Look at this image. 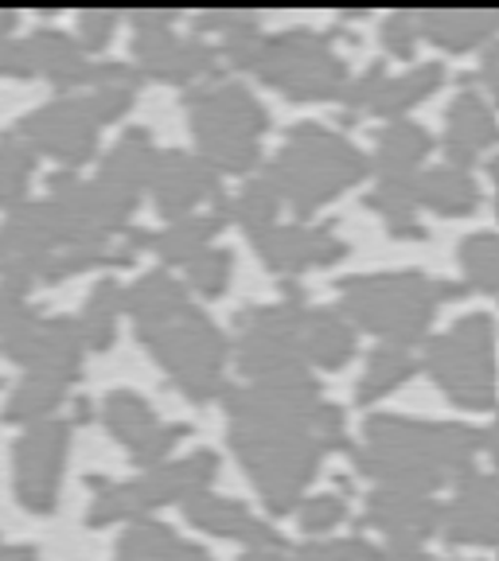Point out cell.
I'll use <instances>...</instances> for the list:
<instances>
[{
    "label": "cell",
    "mask_w": 499,
    "mask_h": 561,
    "mask_svg": "<svg viewBox=\"0 0 499 561\" xmlns=\"http://www.w3.org/2000/svg\"><path fill=\"white\" fill-rule=\"evenodd\" d=\"M449 542H476L499 546V472L480 476L473 472L465 483H456V500L445 507L441 518Z\"/></svg>",
    "instance_id": "e0dca14e"
},
{
    "label": "cell",
    "mask_w": 499,
    "mask_h": 561,
    "mask_svg": "<svg viewBox=\"0 0 499 561\" xmlns=\"http://www.w3.org/2000/svg\"><path fill=\"white\" fill-rule=\"evenodd\" d=\"M254 75L293 102H320L340 98L348 87V67L336 55L328 35H316L308 27H290L281 35H265L258 47Z\"/></svg>",
    "instance_id": "9c48e42d"
},
{
    "label": "cell",
    "mask_w": 499,
    "mask_h": 561,
    "mask_svg": "<svg viewBox=\"0 0 499 561\" xmlns=\"http://www.w3.org/2000/svg\"><path fill=\"white\" fill-rule=\"evenodd\" d=\"M102 421L105 430L114 433L117 445L129 448V456L140 468H157L168 460L180 437H188V425H160L152 405L145 402V394L129 390V386H117L110 390L102 402Z\"/></svg>",
    "instance_id": "4fadbf2b"
},
{
    "label": "cell",
    "mask_w": 499,
    "mask_h": 561,
    "mask_svg": "<svg viewBox=\"0 0 499 561\" xmlns=\"http://www.w3.org/2000/svg\"><path fill=\"white\" fill-rule=\"evenodd\" d=\"M117 27L114 9H87L79 12V47L82 51H102Z\"/></svg>",
    "instance_id": "ab89813d"
},
{
    "label": "cell",
    "mask_w": 499,
    "mask_h": 561,
    "mask_svg": "<svg viewBox=\"0 0 499 561\" xmlns=\"http://www.w3.org/2000/svg\"><path fill=\"white\" fill-rule=\"evenodd\" d=\"M117 561H211V553L195 542H184L172 526L140 518L117 542Z\"/></svg>",
    "instance_id": "4316f807"
},
{
    "label": "cell",
    "mask_w": 499,
    "mask_h": 561,
    "mask_svg": "<svg viewBox=\"0 0 499 561\" xmlns=\"http://www.w3.org/2000/svg\"><path fill=\"white\" fill-rule=\"evenodd\" d=\"M386 82V67L383 62H375V67H367L360 75V79H351L348 87H343V102L348 105H371V98H375V90Z\"/></svg>",
    "instance_id": "7bdbcfd3"
},
{
    "label": "cell",
    "mask_w": 499,
    "mask_h": 561,
    "mask_svg": "<svg viewBox=\"0 0 499 561\" xmlns=\"http://www.w3.org/2000/svg\"><path fill=\"white\" fill-rule=\"evenodd\" d=\"M413 367L418 363L410 359V351L406 347H378L375 355L367 359V375L360 378V390H355V398H360L363 405L378 402V398H386L395 386H402L406 378L413 375Z\"/></svg>",
    "instance_id": "d6a6232c"
},
{
    "label": "cell",
    "mask_w": 499,
    "mask_h": 561,
    "mask_svg": "<svg viewBox=\"0 0 499 561\" xmlns=\"http://www.w3.org/2000/svg\"><path fill=\"white\" fill-rule=\"evenodd\" d=\"M367 445L355 448V468L383 488L430 495L441 483H465L473 456L484 445V430L453 421H418L375 413L363 421Z\"/></svg>",
    "instance_id": "3957f363"
},
{
    "label": "cell",
    "mask_w": 499,
    "mask_h": 561,
    "mask_svg": "<svg viewBox=\"0 0 499 561\" xmlns=\"http://www.w3.org/2000/svg\"><path fill=\"white\" fill-rule=\"evenodd\" d=\"M75 421H90V402H87V398H79V402H75Z\"/></svg>",
    "instance_id": "681fc988"
},
{
    "label": "cell",
    "mask_w": 499,
    "mask_h": 561,
    "mask_svg": "<svg viewBox=\"0 0 499 561\" xmlns=\"http://www.w3.org/2000/svg\"><path fill=\"white\" fill-rule=\"evenodd\" d=\"M35 160L39 152L16 129L0 137V207L4 210H20L27 203V180L35 172Z\"/></svg>",
    "instance_id": "1f68e13d"
},
{
    "label": "cell",
    "mask_w": 499,
    "mask_h": 561,
    "mask_svg": "<svg viewBox=\"0 0 499 561\" xmlns=\"http://www.w3.org/2000/svg\"><path fill=\"white\" fill-rule=\"evenodd\" d=\"M184 515H188V523H195L200 530H207V535L238 538V542H246L250 550H258V546H285L265 518L250 515L238 500L215 495V491H207V488L184 495Z\"/></svg>",
    "instance_id": "d6986e66"
},
{
    "label": "cell",
    "mask_w": 499,
    "mask_h": 561,
    "mask_svg": "<svg viewBox=\"0 0 499 561\" xmlns=\"http://www.w3.org/2000/svg\"><path fill=\"white\" fill-rule=\"evenodd\" d=\"M125 312L133 316L140 343L152 359L168 370L192 402L223 398V363H227V335L219 324L192 305L184 285L168 270H149L125 293Z\"/></svg>",
    "instance_id": "7a4b0ae2"
},
{
    "label": "cell",
    "mask_w": 499,
    "mask_h": 561,
    "mask_svg": "<svg viewBox=\"0 0 499 561\" xmlns=\"http://www.w3.org/2000/svg\"><path fill=\"white\" fill-rule=\"evenodd\" d=\"M461 265H465L468 280L476 289H499V234L484 230V234H473L461 242Z\"/></svg>",
    "instance_id": "e575fe53"
},
{
    "label": "cell",
    "mask_w": 499,
    "mask_h": 561,
    "mask_svg": "<svg viewBox=\"0 0 499 561\" xmlns=\"http://www.w3.org/2000/svg\"><path fill=\"white\" fill-rule=\"evenodd\" d=\"M418 12H390L383 24V44L390 55L398 59H410L413 55V44H418Z\"/></svg>",
    "instance_id": "f35d334b"
},
{
    "label": "cell",
    "mask_w": 499,
    "mask_h": 561,
    "mask_svg": "<svg viewBox=\"0 0 499 561\" xmlns=\"http://www.w3.org/2000/svg\"><path fill=\"white\" fill-rule=\"evenodd\" d=\"M480 79H484V87L491 90V98H496V102H499V44H491L488 51H484Z\"/></svg>",
    "instance_id": "ee69618b"
},
{
    "label": "cell",
    "mask_w": 499,
    "mask_h": 561,
    "mask_svg": "<svg viewBox=\"0 0 499 561\" xmlns=\"http://www.w3.org/2000/svg\"><path fill=\"white\" fill-rule=\"evenodd\" d=\"M418 32L449 51H468L499 32V12L488 9H426L418 12Z\"/></svg>",
    "instance_id": "603a6c76"
},
{
    "label": "cell",
    "mask_w": 499,
    "mask_h": 561,
    "mask_svg": "<svg viewBox=\"0 0 499 561\" xmlns=\"http://www.w3.org/2000/svg\"><path fill=\"white\" fill-rule=\"evenodd\" d=\"M456 285L430 280L418 270L375 273V277L340 280L343 316H351L360 328L383 335L390 347H410L430 332V320L441 300L456 297Z\"/></svg>",
    "instance_id": "5b68a950"
},
{
    "label": "cell",
    "mask_w": 499,
    "mask_h": 561,
    "mask_svg": "<svg viewBox=\"0 0 499 561\" xmlns=\"http://www.w3.org/2000/svg\"><path fill=\"white\" fill-rule=\"evenodd\" d=\"M430 145H433V137L421 129L418 122H406V117L390 122L378 133V149H375L378 180H410V175H418Z\"/></svg>",
    "instance_id": "d4e9b609"
},
{
    "label": "cell",
    "mask_w": 499,
    "mask_h": 561,
    "mask_svg": "<svg viewBox=\"0 0 499 561\" xmlns=\"http://www.w3.org/2000/svg\"><path fill=\"white\" fill-rule=\"evenodd\" d=\"M413 203L441 210V215H468L480 203V192H476V180L465 168L449 164L413 175Z\"/></svg>",
    "instance_id": "83f0119b"
},
{
    "label": "cell",
    "mask_w": 499,
    "mask_h": 561,
    "mask_svg": "<svg viewBox=\"0 0 499 561\" xmlns=\"http://www.w3.org/2000/svg\"><path fill=\"white\" fill-rule=\"evenodd\" d=\"M12 24H16V9H0V39H9Z\"/></svg>",
    "instance_id": "c3c4849f"
},
{
    "label": "cell",
    "mask_w": 499,
    "mask_h": 561,
    "mask_svg": "<svg viewBox=\"0 0 499 561\" xmlns=\"http://www.w3.org/2000/svg\"><path fill=\"white\" fill-rule=\"evenodd\" d=\"M496 140H499V125L496 114H491V105L480 94H473V90L456 94V102L449 105V117H445V152L453 160V168H468L476 152L496 145Z\"/></svg>",
    "instance_id": "ffe728a7"
},
{
    "label": "cell",
    "mask_w": 499,
    "mask_h": 561,
    "mask_svg": "<svg viewBox=\"0 0 499 561\" xmlns=\"http://www.w3.org/2000/svg\"><path fill=\"white\" fill-rule=\"evenodd\" d=\"M152 164H157V149H152L149 133L140 129V125H133V129H125L122 137L110 145L98 175H102L105 184L125 187V192H140V187L152 180Z\"/></svg>",
    "instance_id": "484cf974"
},
{
    "label": "cell",
    "mask_w": 499,
    "mask_h": 561,
    "mask_svg": "<svg viewBox=\"0 0 499 561\" xmlns=\"http://www.w3.org/2000/svg\"><path fill=\"white\" fill-rule=\"evenodd\" d=\"M300 355L305 363L336 370L355 355V332H351L348 316L340 308H305L300 320Z\"/></svg>",
    "instance_id": "44dd1931"
},
{
    "label": "cell",
    "mask_w": 499,
    "mask_h": 561,
    "mask_svg": "<svg viewBox=\"0 0 499 561\" xmlns=\"http://www.w3.org/2000/svg\"><path fill=\"white\" fill-rule=\"evenodd\" d=\"M219 472V456L211 448H195V453L180 456V460H165V465L149 468L137 480L110 483L105 476H87V488L94 491V503L87 511L90 526L122 523V518H140L145 511L160 507L168 500H184L192 491H203Z\"/></svg>",
    "instance_id": "52a82bcc"
},
{
    "label": "cell",
    "mask_w": 499,
    "mask_h": 561,
    "mask_svg": "<svg viewBox=\"0 0 499 561\" xmlns=\"http://www.w3.org/2000/svg\"><path fill=\"white\" fill-rule=\"evenodd\" d=\"M496 207H499V203H496Z\"/></svg>",
    "instance_id": "816d5d0a"
},
{
    "label": "cell",
    "mask_w": 499,
    "mask_h": 561,
    "mask_svg": "<svg viewBox=\"0 0 499 561\" xmlns=\"http://www.w3.org/2000/svg\"><path fill=\"white\" fill-rule=\"evenodd\" d=\"M125 308V293L114 277H102L90 289L87 305H82L79 328H82V343L94 351H105L117 335V312Z\"/></svg>",
    "instance_id": "4dcf8cb0"
},
{
    "label": "cell",
    "mask_w": 499,
    "mask_h": 561,
    "mask_svg": "<svg viewBox=\"0 0 499 561\" xmlns=\"http://www.w3.org/2000/svg\"><path fill=\"white\" fill-rule=\"evenodd\" d=\"M238 561H297L285 553V546H258V550H246Z\"/></svg>",
    "instance_id": "f6af8a7d"
},
{
    "label": "cell",
    "mask_w": 499,
    "mask_h": 561,
    "mask_svg": "<svg viewBox=\"0 0 499 561\" xmlns=\"http://www.w3.org/2000/svg\"><path fill=\"white\" fill-rule=\"evenodd\" d=\"M367 172L371 160L343 133L320 122H297L265 168V180L297 210V219H308L351 184H360Z\"/></svg>",
    "instance_id": "277c9868"
},
{
    "label": "cell",
    "mask_w": 499,
    "mask_h": 561,
    "mask_svg": "<svg viewBox=\"0 0 499 561\" xmlns=\"http://www.w3.org/2000/svg\"><path fill=\"white\" fill-rule=\"evenodd\" d=\"M67 398V382L52 375H24L20 386L9 394L0 421H12V425H35V421H47V413Z\"/></svg>",
    "instance_id": "f546056e"
},
{
    "label": "cell",
    "mask_w": 499,
    "mask_h": 561,
    "mask_svg": "<svg viewBox=\"0 0 499 561\" xmlns=\"http://www.w3.org/2000/svg\"><path fill=\"white\" fill-rule=\"evenodd\" d=\"M200 157L215 172H250L262 157V137L270 129V110L242 82H207L184 98Z\"/></svg>",
    "instance_id": "8992f818"
},
{
    "label": "cell",
    "mask_w": 499,
    "mask_h": 561,
    "mask_svg": "<svg viewBox=\"0 0 499 561\" xmlns=\"http://www.w3.org/2000/svg\"><path fill=\"white\" fill-rule=\"evenodd\" d=\"M488 172H491V180H496V184H499V157H496V160H491V164H488Z\"/></svg>",
    "instance_id": "f907efd6"
},
{
    "label": "cell",
    "mask_w": 499,
    "mask_h": 561,
    "mask_svg": "<svg viewBox=\"0 0 499 561\" xmlns=\"http://www.w3.org/2000/svg\"><path fill=\"white\" fill-rule=\"evenodd\" d=\"M277 207H281V195H277V187L270 184V180H250V184L242 187V195H238V203H235V219L242 222V230L250 238H262L265 230H273L277 227Z\"/></svg>",
    "instance_id": "836d02e7"
},
{
    "label": "cell",
    "mask_w": 499,
    "mask_h": 561,
    "mask_svg": "<svg viewBox=\"0 0 499 561\" xmlns=\"http://www.w3.org/2000/svg\"><path fill=\"white\" fill-rule=\"evenodd\" d=\"M343 515H348V503H343L336 491H325V495L305 500V507H300V526H305L308 535H320V530H332Z\"/></svg>",
    "instance_id": "74e56055"
},
{
    "label": "cell",
    "mask_w": 499,
    "mask_h": 561,
    "mask_svg": "<svg viewBox=\"0 0 499 561\" xmlns=\"http://www.w3.org/2000/svg\"><path fill=\"white\" fill-rule=\"evenodd\" d=\"M0 561H39L35 546H0Z\"/></svg>",
    "instance_id": "bcb514c9"
},
{
    "label": "cell",
    "mask_w": 499,
    "mask_h": 561,
    "mask_svg": "<svg viewBox=\"0 0 499 561\" xmlns=\"http://www.w3.org/2000/svg\"><path fill=\"white\" fill-rule=\"evenodd\" d=\"M297 561H386V546L367 538H328V542H305Z\"/></svg>",
    "instance_id": "d590c367"
},
{
    "label": "cell",
    "mask_w": 499,
    "mask_h": 561,
    "mask_svg": "<svg viewBox=\"0 0 499 561\" xmlns=\"http://www.w3.org/2000/svg\"><path fill=\"white\" fill-rule=\"evenodd\" d=\"M230 215H235V207H230L227 199H219L211 210H203V215H188V219H175L168 230L152 234V245H157V254L165 257V262L188 265L195 254H203V250H207L211 238H215L223 227H227Z\"/></svg>",
    "instance_id": "cb8c5ba5"
},
{
    "label": "cell",
    "mask_w": 499,
    "mask_h": 561,
    "mask_svg": "<svg viewBox=\"0 0 499 561\" xmlns=\"http://www.w3.org/2000/svg\"><path fill=\"white\" fill-rule=\"evenodd\" d=\"M35 320V308L24 305V297H16V293L0 289V347L12 340V335H20L27 324Z\"/></svg>",
    "instance_id": "b9f144b4"
},
{
    "label": "cell",
    "mask_w": 499,
    "mask_h": 561,
    "mask_svg": "<svg viewBox=\"0 0 499 561\" xmlns=\"http://www.w3.org/2000/svg\"><path fill=\"white\" fill-rule=\"evenodd\" d=\"M98 129H102V122H98L90 94L55 98V102H44L39 110H32V114H24L16 122L20 137H24L35 152L55 157L67 172H75V168L94 160Z\"/></svg>",
    "instance_id": "8fae6325"
},
{
    "label": "cell",
    "mask_w": 499,
    "mask_h": 561,
    "mask_svg": "<svg viewBox=\"0 0 499 561\" xmlns=\"http://www.w3.org/2000/svg\"><path fill=\"white\" fill-rule=\"evenodd\" d=\"M441 82H445V67H441V62H421V67H413L402 79H386L383 87L375 90L367 110L383 117H402L410 105H418L426 94H433Z\"/></svg>",
    "instance_id": "f1b7e54d"
},
{
    "label": "cell",
    "mask_w": 499,
    "mask_h": 561,
    "mask_svg": "<svg viewBox=\"0 0 499 561\" xmlns=\"http://www.w3.org/2000/svg\"><path fill=\"white\" fill-rule=\"evenodd\" d=\"M133 67L140 70V79H160L188 87L195 79H207L215 62H219V47L203 44V39H180L172 32V12L168 9H145L133 12Z\"/></svg>",
    "instance_id": "30bf717a"
},
{
    "label": "cell",
    "mask_w": 499,
    "mask_h": 561,
    "mask_svg": "<svg viewBox=\"0 0 499 561\" xmlns=\"http://www.w3.org/2000/svg\"><path fill=\"white\" fill-rule=\"evenodd\" d=\"M254 245L258 254H262V262L273 273H285V277H297L305 270H320V265H336L348 254V242L332 227H305V222L265 230L262 238H254Z\"/></svg>",
    "instance_id": "2e32d148"
},
{
    "label": "cell",
    "mask_w": 499,
    "mask_h": 561,
    "mask_svg": "<svg viewBox=\"0 0 499 561\" xmlns=\"http://www.w3.org/2000/svg\"><path fill=\"white\" fill-rule=\"evenodd\" d=\"M441 518H445V511H441L430 495L398 491V488H378V491H371L363 526H378L390 542L421 546V538H430L441 526Z\"/></svg>",
    "instance_id": "ac0fdd59"
},
{
    "label": "cell",
    "mask_w": 499,
    "mask_h": 561,
    "mask_svg": "<svg viewBox=\"0 0 499 561\" xmlns=\"http://www.w3.org/2000/svg\"><path fill=\"white\" fill-rule=\"evenodd\" d=\"M0 75L4 79H32V75H39L27 39H12V35L0 39Z\"/></svg>",
    "instance_id": "60d3db41"
},
{
    "label": "cell",
    "mask_w": 499,
    "mask_h": 561,
    "mask_svg": "<svg viewBox=\"0 0 499 561\" xmlns=\"http://www.w3.org/2000/svg\"><path fill=\"white\" fill-rule=\"evenodd\" d=\"M230 448L273 515L297 507L325 453L348 448L343 410L320 398L313 375L285 382L223 386Z\"/></svg>",
    "instance_id": "6da1fadb"
},
{
    "label": "cell",
    "mask_w": 499,
    "mask_h": 561,
    "mask_svg": "<svg viewBox=\"0 0 499 561\" xmlns=\"http://www.w3.org/2000/svg\"><path fill=\"white\" fill-rule=\"evenodd\" d=\"M27 44H32V55H35V70H39L52 87H59V90L90 87L94 62L87 59L79 39H70L59 27H35Z\"/></svg>",
    "instance_id": "7402d4cb"
},
{
    "label": "cell",
    "mask_w": 499,
    "mask_h": 561,
    "mask_svg": "<svg viewBox=\"0 0 499 561\" xmlns=\"http://www.w3.org/2000/svg\"><path fill=\"white\" fill-rule=\"evenodd\" d=\"M152 199H157L160 215L165 219H188V210L203 199H223L219 192V172L207 164L203 157H192L184 149H165L157 152V164H152Z\"/></svg>",
    "instance_id": "9a60e30c"
},
{
    "label": "cell",
    "mask_w": 499,
    "mask_h": 561,
    "mask_svg": "<svg viewBox=\"0 0 499 561\" xmlns=\"http://www.w3.org/2000/svg\"><path fill=\"white\" fill-rule=\"evenodd\" d=\"M484 448H488V453L496 456V465H499V417H496V425H491V430L484 433Z\"/></svg>",
    "instance_id": "7dc6e473"
},
{
    "label": "cell",
    "mask_w": 499,
    "mask_h": 561,
    "mask_svg": "<svg viewBox=\"0 0 499 561\" xmlns=\"http://www.w3.org/2000/svg\"><path fill=\"white\" fill-rule=\"evenodd\" d=\"M70 448V421H35L12 448V468H16V500L32 515L55 511L63 483V465Z\"/></svg>",
    "instance_id": "7c38bea8"
},
{
    "label": "cell",
    "mask_w": 499,
    "mask_h": 561,
    "mask_svg": "<svg viewBox=\"0 0 499 561\" xmlns=\"http://www.w3.org/2000/svg\"><path fill=\"white\" fill-rule=\"evenodd\" d=\"M230 270H235L230 250H203V254H195L192 262H188V277H192V285L203 293V297H219V293H227Z\"/></svg>",
    "instance_id": "8d00e7d4"
},
{
    "label": "cell",
    "mask_w": 499,
    "mask_h": 561,
    "mask_svg": "<svg viewBox=\"0 0 499 561\" xmlns=\"http://www.w3.org/2000/svg\"><path fill=\"white\" fill-rule=\"evenodd\" d=\"M426 370L465 410H488L496 402V324L488 312L461 316L445 335L430 340Z\"/></svg>",
    "instance_id": "ba28073f"
},
{
    "label": "cell",
    "mask_w": 499,
    "mask_h": 561,
    "mask_svg": "<svg viewBox=\"0 0 499 561\" xmlns=\"http://www.w3.org/2000/svg\"><path fill=\"white\" fill-rule=\"evenodd\" d=\"M0 351H4L12 363H20L27 375H52L70 386L82 370V351H87V343H82L79 320H63V316L44 320V316H35L32 324L20 335H12Z\"/></svg>",
    "instance_id": "5bb4252c"
}]
</instances>
